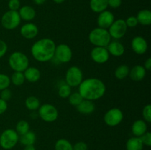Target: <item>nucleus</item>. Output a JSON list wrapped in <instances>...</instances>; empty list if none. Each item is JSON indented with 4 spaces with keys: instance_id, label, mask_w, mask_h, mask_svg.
I'll return each mask as SVG.
<instances>
[{
    "instance_id": "f257e3e1",
    "label": "nucleus",
    "mask_w": 151,
    "mask_h": 150,
    "mask_svg": "<svg viewBox=\"0 0 151 150\" xmlns=\"http://www.w3.org/2000/svg\"><path fill=\"white\" fill-rule=\"evenodd\" d=\"M106 87L101 79L95 77L83 79L78 86V92L83 99L95 101L104 96Z\"/></svg>"
},
{
    "instance_id": "f03ea898",
    "label": "nucleus",
    "mask_w": 151,
    "mask_h": 150,
    "mask_svg": "<svg viewBox=\"0 0 151 150\" xmlns=\"http://www.w3.org/2000/svg\"><path fill=\"white\" fill-rule=\"evenodd\" d=\"M55 47V43L51 38H41L32 44L30 52L35 60L41 63H45L54 57Z\"/></svg>"
},
{
    "instance_id": "7ed1b4c3",
    "label": "nucleus",
    "mask_w": 151,
    "mask_h": 150,
    "mask_svg": "<svg viewBox=\"0 0 151 150\" xmlns=\"http://www.w3.org/2000/svg\"><path fill=\"white\" fill-rule=\"evenodd\" d=\"M88 40L94 46L106 47L111 41V37L108 29L96 27L88 34Z\"/></svg>"
},
{
    "instance_id": "20e7f679",
    "label": "nucleus",
    "mask_w": 151,
    "mask_h": 150,
    "mask_svg": "<svg viewBox=\"0 0 151 150\" xmlns=\"http://www.w3.org/2000/svg\"><path fill=\"white\" fill-rule=\"evenodd\" d=\"M8 63L14 71L24 72L29 67V60L24 53L16 51L10 55Z\"/></svg>"
},
{
    "instance_id": "39448f33",
    "label": "nucleus",
    "mask_w": 151,
    "mask_h": 150,
    "mask_svg": "<svg viewBox=\"0 0 151 150\" xmlns=\"http://www.w3.org/2000/svg\"><path fill=\"white\" fill-rule=\"evenodd\" d=\"M19 141V135L15 129H7L0 133V146L5 150L14 148Z\"/></svg>"
},
{
    "instance_id": "423d86ee",
    "label": "nucleus",
    "mask_w": 151,
    "mask_h": 150,
    "mask_svg": "<svg viewBox=\"0 0 151 150\" xmlns=\"http://www.w3.org/2000/svg\"><path fill=\"white\" fill-rule=\"evenodd\" d=\"M83 79V71L78 66H73L67 69L65 75V83L70 87H78Z\"/></svg>"
},
{
    "instance_id": "0eeeda50",
    "label": "nucleus",
    "mask_w": 151,
    "mask_h": 150,
    "mask_svg": "<svg viewBox=\"0 0 151 150\" xmlns=\"http://www.w3.org/2000/svg\"><path fill=\"white\" fill-rule=\"evenodd\" d=\"M38 115L44 121L51 123L57 120L58 117V109L53 104H46L40 105L38 109Z\"/></svg>"
},
{
    "instance_id": "6e6552de",
    "label": "nucleus",
    "mask_w": 151,
    "mask_h": 150,
    "mask_svg": "<svg viewBox=\"0 0 151 150\" xmlns=\"http://www.w3.org/2000/svg\"><path fill=\"white\" fill-rule=\"evenodd\" d=\"M21 21L22 19L18 11L8 10L3 14L1 19V24L4 29L13 30L20 25Z\"/></svg>"
},
{
    "instance_id": "1a4fd4ad",
    "label": "nucleus",
    "mask_w": 151,
    "mask_h": 150,
    "mask_svg": "<svg viewBox=\"0 0 151 150\" xmlns=\"http://www.w3.org/2000/svg\"><path fill=\"white\" fill-rule=\"evenodd\" d=\"M127 30H128V26L124 19L114 20L110 27L108 29L111 38L115 40H119L123 38L126 34Z\"/></svg>"
},
{
    "instance_id": "9d476101",
    "label": "nucleus",
    "mask_w": 151,
    "mask_h": 150,
    "mask_svg": "<svg viewBox=\"0 0 151 150\" xmlns=\"http://www.w3.org/2000/svg\"><path fill=\"white\" fill-rule=\"evenodd\" d=\"M124 115L122 110L117 107H114L106 112L103 117V120L108 126H116L122 121Z\"/></svg>"
},
{
    "instance_id": "9b49d317",
    "label": "nucleus",
    "mask_w": 151,
    "mask_h": 150,
    "mask_svg": "<svg viewBox=\"0 0 151 150\" xmlns=\"http://www.w3.org/2000/svg\"><path fill=\"white\" fill-rule=\"evenodd\" d=\"M54 57L60 63H69L72 58V49L66 44H58L55 47Z\"/></svg>"
},
{
    "instance_id": "f8f14e48",
    "label": "nucleus",
    "mask_w": 151,
    "mask_h": 150,
    "mask_svg": "<svg viewBox=\"0 0 151 150\" xmlns=\"http://www.w3.org/2000/svg\"><path fill=\"white\" fill-rule=\"evenodd\" d=\"M91 58L94 63L98 64H104L106 62L109 61L110 58V54L108 51L106 47L102 46H94L91 49Z\"/></svg>"
},
{
    "instance_id": "ddd939ff",
    "label": "nucleus",
    "mask_w": 151,
    "mask_h": 150,
    "mask_svg": "<svg viewBox=\"0 0 151 150\" xmlns=\"http://www.w3.org/2000/svg\"><path fill=\"white\" fill-rule=\"evenodd\" d=\"M131 49L137 54H144L148 49V44L145 38L142 36H136L131 41Z\"/></svg>"
},
{
    "instance_id": "4468645a",
    "label": "nucleus",
    "mask_w": 151,
    "mask_h": 150,
    "mask_svg": "<svg viewBox=\"0 0 151 150\" xmlns=\"http://www.w3.org/2000/svg\"><path fill=\"white\" fill-rule=\"evenodd\" d=\"M114 16L111 11L106 10L99 13L97 22L98 27L108 29L114 21Z\"/></svg>"
},
{
    "instance_id": "2eb2a0df",
    "label": "nucleus",
    "mask_w": 151,
    "mask_h": 150,
    "mask_svg": "<svg viewBox=\"0 0 151 150\" xmlns=\"http://www.w3.org/2000/svg\"><path fill=\"white\" fill-rule=\"evenodd\" d=\"M20 33L22 36L26 39H33L38 35V28L35 24L29 22L22 25L20 29Z\"/></svg>"
},
{
    "instance_id": "dca6fc26",
    "label": "nucleus",
    "mask_w": 151,
    "mask_h": 150,
    "mask_svg": "<svg viewBox=\"0 0 151 150\" xmlns=\"http://www.w3.org/2000/svg\"><path fill=\"white\" fill-rule=\"evenodd\" d=\"M109 54L114 57H120L125 53V46L121 42L118 41H111L109 45L106 46Z\"/></svg>"
},
{
    "instance_id": "f3484780",
    "label": "nucleus",
    "mask_w": 151,
    "mask_h": 150,
    "mask_svg": "<svg viewBox=\"0 0 151 150\" xmlns=\"http://www.w3.org/2000/svg\"><path fill=\"white\" fill-rule=\"evenodd\" d=\"M146 73H147V71L145 70L144 66L137 65V66H134L131 69H130L128 76L133 81L139 82L145 77Z\"/></svg>"
},
{
    "instance_id": "a211bd4d",
    "label": "nucleus",
    "mask_w": 151,
    "mask_h": 150,
    "mask_svg": "<svg viewBox=\"0 0 151 150\" xmlns=\"http://www.w3.org/2000/svg\"><path fill=\"white\" fill-rule=\"evenodd\" d=\"M147 131V122L143 119L135 121L131 126V132L135 137H141Z\"/></svg>"
},
{
    "instance_id": "6ab92c4d",
    "label": "nucleus",
    "mask_w": 151,
    "mask_h": 150,
    "mask_svg": "<svg viewBox=\"0 0 151 150\" xmlns=\"http://www.w3.org/2000/svg\"><path fill=\"white\" fill-rule=\"evenodd\" d=\"M18 13H19L21 19L26 21H30L33 20L36 15L35 9L31 6L28 5L21 7L18 10Z\"/></svg>"
},
{
    "instance_id": "aec40b11",
    "label": "nucleus",
    "mask_w": 151,
    "mask_h": 150,
    "mask_svg": "<svg viewBox=\"0 0 151 150\" xmlns=\"http://www.w3.org/2000/svg\"><path fill=\"white\" fill-rule=\"evenodd\" d=\"M23 73L25 80H27L28 82L32 83L37 82L41 78V71L38 68L34 66H29Z\"/></svg>"
},
{
    "instance_id": "412c9836",
    "label": "nucleus",
    "mask_w": 151,
    "mask_h": 150,
    "mask_svg": "<svg viewBox=\"0 0 151 150\" xmlns=\"http://www.w3.org/2000/svg\"><path fill=\"white\" fill-rule=\"evenodd\" d=\"M77 110L82 114H91L95 110V104L93 101L83 99L78 106Z\"/></svg>"
},
{
    "instance_id": "4be33fe9",
    "label": "nucleus",
    "mask_w": 151,
    "mask_h": 150,
    "mask_svg": "<svg viewBox=\"0 0 151 150\" xmlns=\"http://www.w3.org/2000/svg\"><path fill=\"white\" fill-rule=\"evenodd\" d=\"M89 6L93 12L100 13L107 10L109 4H108V0H90Z\"/></svg>"
},
{
    "instance_id": "5701e85b",
    "label": "nucleus",
    "mask_w": 151,
    "mask_h": 150,
    "mask_svg": "<svg viewBox=\"0 0 151 150\" xmlns=\"http://www.w3.org/2000/svg\"><path fill=\"white\" fill-rule=\"evenodd\" d=\"M138 21V23L144 26H148L151 24V12L150 10L145 9L142 10L137 13L136 16Z\"/></svg>"
},
{
    "instance_id": "b1692460",
    "label": "nucleus",
    "mask_w": 151,
    "mask_h": 150,
    "mask_svg": "<svg viewBox=\"0 0 151 150\" xmlns=\"http://www.w3.org/2000/svg\"><path fill=\"white\" fill-rule=\"evenodd\" d=\"M126 150H143V145L139 137H131L127 141Z\"/></svg>"
},
{
    "instance_id": "393cba45",
    "label": "nucleus",
    "mask_w": 151,
    "mask_h": 150,
    "mask_svg": "<svg viewBox=\"0 0 151 150\" xmlns=\"http://www.w3.org/2000/svg\"><path fill=\"white\" fill-rule=\"evenodd\" d=\"M35 141H36V135H35V132L30 130L19 136V142H20V144L24 146H25L34 145Z\"/></svg>"
},
{
    "instance_id": "a878e982",
    "label": "nucleus",
    "mask_w": 151,
    "mask_h": 150,
    "mask_svg": "<svg viewBox=\"0 0 151 150\" xmlns=\"http://www.w3.org/2000/svg\"><path fill=\"white\" fill-rule=\"evenodd\" d=\"M25 107L31 111H35L39 108L41 103H40L39 99L37 98L36 96H30L27 97L25 99L24 101Z\"/></svg>"
},
{
    "instance_id": "bb28decb",
    "label": "nucleus",
    "mask_w": 151,
    "mask_h": 150,
    "mask_svg": "<svg viewBox=\"0 0 151 150\" xmlns=\"http://www.w3.org/2000/svg\"><path fill=\"white\" fill-rule=\"evenodd\" d=\"M130 68L127 65L122 64L118 66L114 71V76L118 79H123L129 75Z\"/></svg>"
},
{
    "instance_id": "cd10ccee",
    "label": "nucleus",
    "mask_w": 151,
    "mask_h": 150,
    "mask_svg": "<svg viewBox=\"0 0 151 150\" xmlns=\"http://www.w3.org/2000/svg\"><path fill=\"white\" fill-rule=\"evenodd\" d=\"M55 150H73V145L65 138H60L55 142Z\"/></svg>"
},
{
    "instance_id": "c85d7f7f",
    "label": "nucleus",
    "mask_w": 151,
    "mask_h": 150,
    "mask_svg": "<svg viewBox=\"0 0 151 150\" xmlns=\"http://www.w3.org/2000/svg\"><path fill=\"white\" fill-rule=\"evenodd\" d=\"M10 82L16 86H20L23 85L25 82V77L23 72L14 71L10 77Z\"/></svg>"
},
{
    "instance_id": "c756f323",
    "label": "nucleus",
    "mask_w": 151,
    "mask_h": 150,
    "mask_svg": "<svg viewBox=\"0 0 151 150\" xmlns=\"http://www.w3.org/2000/svg\"><path fill=\"white\" fill-rule=\"evenodd\" d=\"M16 132L19 134V135H24L28 131H29V124L27 121L25 120H21L16 124V129H15Z\"/></svg>"
},
{
    "instance_id": "7c9ffc66",
    "label": "nucleus",
    "mask_w": 151,
    "mask_h": 150,
    "mask_svg": "<svg viewBox=\"0 0 151 150\" xmlns=\"http://www.w3.org/2000/svg\"><path fill=\"white\" fill-rule=\"evenodd\" d=\"M58 96L62 99H66L72 94V87L68 85L66 83L60 85L58 88Z\"/></svg>"
},
{
    "instance_id": "2f4dec72",
    "label": "nucleus",
    "mask_w": 151,
    "mask_h": 150,
    "mask_svg": "<svg viewBox=\"0 0 151 150\" xmlns=\"http://www.w3.org/2000/svg\"><path fill=\"white\" fill-rule=\"evenodd\" d=\"M68 99H69V102L70 103L71 105L75 106V107H77L83 100V97L81 96V95L79 94L78 91V92L72 93L69 95V96L68 97Z\"/></svg>"
},
{
    "instance_id": "473e14b6",
    "label": "nucleus",
    "mask_w": 151,
    "mask_h": 150,
    "mask_svg": "<svg viewBox=\"0 0 151 150\" xmlns=\"http://www.w3.org/2000/svg\"><path fill=\"white\" fill-rule=\"evenodd\" d=\"M10 78L5 74L0 73V91L10 87Z\"/></svg>"
},
{
    "instance_id": "72a5a7b5",
    "label": "nucleus",
    "mask_w": 151,
    "mask_h": 150,
    "mask_svg": "<svg viewBox=\"0 0 151 150\" xmlns=\"http://www.w3.org/2000/svg\"><path fill=\"white\" fill-rule=\"evenodd\" d=\"M143 120L147 123L151 122V105L150 104H146L142 110Z\"/></svg>"
},
{
    "instance_id": "f704fd0d",
    "label": "nucleus",
    "mask_w": 151,
    "mask_h": 150,
    "mask_svg": "<svg viewBox=\"0 0 151 150\" xmlns=\"http://www.w3.org/2000/svg\"><path fill=\"white\" fill-rule=\"evenodd\" d=\"M141 139L143 145L146 146H151V133L148 131L145 132L144 135L139 137Z\"/></svg>"
},
{
    "instance_id": "c9c22d12",
    "label": "nucleus",
    "mask_w": 151,
    "mask_h": 150,
    "mask_svg": "<svg viewBox=\"0 0 151 150\" xmlns=\"http://www.w3.org/2000/svg\"><path fill=\"white\" fill-rule=\"evenodd\" d=\"M125 21V24H126L127 26L129 28H134L138 25V21L136 16H130Z\"/></svg>"
},
{
    "instance_id": "e433bc0d",
    "label": "nucleus",
    "mask_w": 151,
    "mask_h": 150,
    "mask_svg": "<svg viewBox=\"0 0 151 150\" xmlns=\"http://www.w3.org/2000/svg\"><path fill=\"white\" fill-rule=\"evenodd\" d=\"M8 7L10 10L18 11L21 7V2L19 0H10L8 1Z\"/></svg>"
},
{
    "instance_id": "4c0bfd02",
    "label": "nucleus",
    "mask_w": 151,
    "mask_h": 150,
    "mask_svg": "<svg viewBox=\"0 0 151 150\" xmlns=\"http://www.w3.org/2000/svg\"><path fill=\"white\" fill-rule=\"evenodd\" d=\"M11 97L12 92L9 88H6V89L1 91V93H0V99L7 101L11 99Z\"/></svg>"
},
{
    "instance_id": "58836bf2",
    "label": "nucleus",
    "mask_w": 151,
    "mask_h": 150,
    "mask_svg": "<svg viewBox=\"0 0 151 150\" xmlns=\"http://www.w3.org/2000/svg\"><path fill=\"white\" fill-rule=\"evenodd\" d=\"M73 150H88V145L83 141H78L73 145Z\"/></svg>"
},
{
    "instance_id": "ea45409f",
    "label": "nucleus",
    "mask_w": 151,
    "mask_h": 150,
    "mask_svg": "<svg viewBox=\"0 0 151 150\" xmlns=\"http://www.w3.org/2000/svg\"><path fill=\"white\" fill-rule=\"evenodd\" d=\"M7 51V45L4 41L0 40V59L4 57Z\"/></svg>"
},
{
    "instance_id": "a19ab883",
    "label": "nucleus",
    "mask_w": 151,
    "mask_h": 150,
    "mask_svg": "<svg viewBox=\"0 0 151 150\" xmlns=\"http://www.w3.org/2000/svg\"><path fill=\"white\" fill-rule=\"evenodd\" d=\"M108 4L111 8H118L122 4V0H108Z\"/></svg>"
},
{
    "instance_id": "79ce46f5",
    "label": "nucleus",
    "mask_w": 151,
    "mask_h": 150,
    "mask_svg": "<svg viewBox=\"0 0 151 150\" xmlns=\"http://www.w3.org/2000/svg\"><path fill=\"white\" fill-rule=\"evenodd\" d=\"M7 110V102L4 100L0 99V115L5 113Z\"/></svg>"
},
{
    "instance_id": "37998d69",
    "label": "nucleus",
    "mask_w": 151,
    "mask_h": 150,
    "mask_svg": "<svg viewBox=\"0 0 151 150\" xmlns=\"http://www.w3.org/2000/svg\"><path fill=\"white\" fill-rule=\"evenodd\" d=\"M144 68L145 69L146 71H150L151 70V58L148 57L147 60H145L144 64Z\"/></svg>"
},
{
    "instance_id": "c03bdc74",
    "label": "nucleus",
    "mask_w": 151,
    "mask_h": 150,
    "mask_svg": "<svg viewBox=\"0 0 151 150\" xmlns=\"http://www.w3.org/2000/svg\"><path fill=\"white\" fill-rule=\"evenodd\" d=\"M24 150H36L35 147L34 145H29V146H25Z\"/></svg>"
},
{
    "instance_id": "a18cd8bd",
    "label": "nucleus",
    "mask_w": 151,
    "mask_h": 150,
    "mask_svg": "<svg viewBox=\"0 0 151 150\" xmlns=\"http://www.w3.org/2000/svg\"><path fill=\"white\" fill-rule=\"evenodd\" d=\"M46 1H47V0H33L35 4H38V5H41V4H44Z\"/></svg>"
},
{
    "instance_id": "49530a36",
    "label": "nucleus",
    "mask_w": 151,
    "mask_h": 150,
    "mask_svg": "<svg viewBox=\"0 0 151 150\" xmlns=\"http://www.w3.org/2000/svg\"><path fill=\"white\" fill-rule=\"evenodd\" d=\"M64 1L65 0H53V1H54L55 3H56V4H61V3H63Z\"/></svg>"
}]
</instances>
